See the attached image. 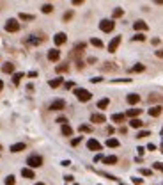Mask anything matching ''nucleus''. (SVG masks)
<instances>
[{
    "instance_id": "f257e3e1",
    "label": "nucleus",
    "mask_w": 163,
    "mask_h": 185,
    "mask_svg": "<svg viewBox=\"0 0 163 185\" xmlns=\"http://www.w3.org/2000/svg\"><path fill=\"white\" fill-rule=\"evenodd\" d=\"M73 92H75V96H76L80 102H89V100L92 98V92L87 91V89H83V87H76Z\"/></svg>"
},
{
    "instance_id": "f03ea898",
    "label": "nucleus",
    "mask_w": 163,
    "mask_h": 185,
    "mask_svg": "<svg viewBox=\"0 0 163 185\" xmlns=\"http://www.w3.org/2000/svg\"><path fill=\"white\" fill-rule=\"evenodd\" d=\"M27 164H29V167H41L43 165V157L41 155H30L29 158H27Z\"/></svg>"
},
{
    "instance_id": "7ed1b4c3",
    "label": "nucleus",
    "mask_w": 163,
    "mask_h": 185,
    "mask_svg": "<svg viewBox=\"0 0 163 185\" xmlns=\"http://www.w3.org/2000/svg\"><path fill=\"white\" fill-rule=\"evenodd\" d=\"M5 31L7 32H18L20 31V21L14 20V18H9L5 21Z\"/></svg>"
},
{
    "instance_id": "20e7f679",
    "label": "nucleus",
    "mask_w": 163,
    "mask_h": 185,
    "mask_svg": "<svg viewBox=\"0 0 163 185\" xmlns=\"http://www.w3.org/2000/svg\"><path fill=\"white\" fill-rule=\"evenodd\" d=\"M99 29L103 32H112L115 29V21L113 20H101L99 21Z\"/></svg>"
},
{
    "instance_id": "39448f33",
    "label": "nucleus",
    "mask_w": 163,
    "mask_h": 185,
    "mask_svg": "<svg viewBox=\"0 0 163 185\" xmlns=\"http://www.w3.org/2000/svg\"><path fill=\"white\" fill-rule=\"evenodd\" d=\"M87 148H89L91 151H101V150H103L101 143H99V141H96V139H89V141H87Z\"/></svg>"
},
{
    "instance_id": "423d86ee",
    "label": "nucleus",
    "mask_w": 163,
    "mask_h": 185,
    "mask_svg": "<svg viewBox=\"0 0 163 185\" xmlns=\"http://www.w3.org/2000/svg\"><path fill=\"white\" fill-rule=\"evenodd\" d=\"M121 36H115V38H113L112 41L108 43V52H110V53H113V52L117 50V48H119V45H121Z\"/></svg>"
},
{
    "instance_id": "0eeeda50",
    "label": "nucleus",
    "mask_w": 163,
    "mask_h": 185,
    "mask_svg": "<svg viewBox=\"0 0 163 185\" xmlns=\"http://www.w3.org/2000/svg\"><path fill=\"white\" fill-rule=\"evenodd\" d=\"M66 41H68V36H66L64 32H57V34H55V38H53V43H55L57 46H61V45H64Z\"/></svg>"
},
{
    "instance_id": "6e6552de",
    "label": "nucleus",
    "mask_w": 163,
    "mask_h": 185,
    "mask_svg": "<svg viewBox=\"0 0 163 185\" xmlns=\"http://www.w3.org/2000/svg\"><path fill=\"white\" fill-rule=\"evenodd\" d=\"M59 59H61V50H57V48H51V50H48V61L57 62Z\"/></svg>"
},
{
    "instance_id": "1a4fd4ad",
    "label": "nucleus",
    "mask_w": 163,
    "mask_h": 185,
    "mask_svg": "<svg viewBox=\"0 0 163 185\" xmlns=\"http://www.w3.org/2000/svg\"><path fill=\"white\" fill-rule=\"evenodd\" d=\"M64 107H66V102H64L62 98H59V100H53V102H51V105H50L51 111H62Z\"/></svg>"
},
{
    "instance_id": "9d476101",
    "label": "nucleus",
    "mask_w": 163,
    "mask_h": 185,
    "mask_svg": "<svg viewBox=\"0 0 163 185\" xmlns=\"http://www.w3.org/2000/svg\"><path fill=\"white\" fill-rule=\"evenodd\" d=\"M133 29H135V31H138V32H144V31H147L149 27H147V23H145V21L137 20L135 23H133Z\"/></svg>"
},
{
    "instance_id": "9b49d317",
    "label": "nucleus",
    "mask_w": 163,
    "mask_h": 185,
    "mask_svg": "<svg viewBox=\"0 0 163 185\" xmlns=\"http://www.w3.org/2000/svg\"><path fill=\"white\" fill-rule=\"evenodd\" d=\"M126 102L130 103V105H137V103L140 102V96H138L137 92H130V94L126 96Z\"/></svg>"
},
{
    "instance_id": "f8f14e48",
    "label": "nucleus",
    "mask_w": 163,
    "mask_h": 185,
    "mask_svg": "<svg viewBox=\"0 0 163 185\" xmlns=\"http://www.w3.org/2000/svg\"><path fill=\"white\" fill-rule=\"evenodd\" d=\"M44 39H46L44 36H41V38H36V36H29V39H27V45H34V46H36V45H41V43L44 41Z\"/></svg>"
},
{
    "instance_id": "ddd939ff",
    "label": "nucleus",
    "mask_w": 163,
    "mask_h": 185,
    "mask_svg": "<svg viewBox=\"0 0 163 185\" xmlns=\"http://www.w3.org/2000/svg\"><path fill=\"white\" fill-rule=\"evenodd\" d=\"M91 121H92V123H96V125H103L105 121H106V118H105L103 114H92Z\"/></svg>"
},
{
    "instance_id": "4468645a",
    "label": "nucleus",
    "mask_w": 163,
    "mask_h": 185,
    "mask_svg": "<svg viewBox=\"0 0 163 185\" xmlns=\"http://www.w3.org/2000/svg\"><path fill=\"white\" fill-rule=\"evenodd\" d=\"M161 111H163L161 105H154V107L149 109V116H151V118H158V116L161 114Z\"/></svg>"
},
{
    "instance_id": "2eb2a0df",
    "label": "nucleus",
    "mask_w": 163,
    "mask_h": 185,
    "mask_svg": "<svg viewBox=\"0 0 163 185\" xmlns=\"http://www.w3.org/2000/svg\"><path fill=\"white\" fill-rule=\"evenodd\" d=\"M21 176H23V178H29V180L36 178L34 171H32V167H23V169H21Z\"/></svg>"
},
{
    "instance_id": "dca6fc26",
    "label": "nucleus",
    "mask_w": 163,
    "mask_h": 185,
    "mask_svg": "<svg viewBox=\"0 0 163 185\" xmlns=\"http://www.w3.org/2000/svg\"><path fill=\"white\" fill-rule=\"evenodd\" d=\"M25 148H27V146H25L23 143H16V144L11 146V151H12V153H20V151H23Z\"/></svg>"
},
{
    "instance_id": "f3484780",
    "label": "nucleus",
    "mask_w": 163,
    "mask_h": 185,
    "mask_svg": "<svg viewBox=\"0 0 163 185\" xmlns=\"http://www.w3.org/2000/svg\"><path fill=\"white\" fill-rule=\"evenodd\" d=\"M103 164H106V165L117 164V157H115V155H108V157H105V158H103Z\"/></svg>"
},
{
    "instance_id": "a211bd4d",
    "label": "nucleus",
    "mask_w": 163,
    "mask_h": 185,
    "mask_svg": "<svg viewBox=\"0 0 163 185\" xmlns=\"http://www.w3.org/2000/svg\"><path fill=\"white\" fill-rule=\"evenodd\" d=\"M61 132H62V135H66V137H71V135H73V128L68 123H64V125H62V130H61Z\"/></svg>"
},
{
    "instance_id": "6ab92c4d",
    "label": "nucleus",
    "mask_w": 163,
    "mask_h": 185,
    "mask_svg": "<svg viewBox=\"0 0 163 185\" xmlns=\"http://www.w3.org/2000/svg\"><path fill=\"white\" fill-rule=\"evenodd\" d=\"M124 119H126V114H121V112L112 114V121H113V123H122Z\"/></svg>"
},
{
    "instance_id": "aec40b11",
    "label": "nucleus",
    "mask_w": 163,
    "mask_h": 185,
    "mask_svg": "<svg viewBox=\"0 0 163 185\" xmlns=\"http://www.w3.org/2000/svg\"><path fill=\"white\" fill-rule=\"evenodd\" d=\"M130 71H131V73H142V71H145V66H144L142 62H137Z\"/></svg>"
},
{
    "instance_id": "412c9836",
    "label": "nucleus",
    "mask_w": 163,
    "mask_h": 185,
    "mask_svg": "<svg viewBox=\"0 0 163 185\" xmlns=\"http://www.w3.org/2000/svg\"><path fill=\"white\" fill-rule=\"evenodd\" d=\"M108 105H110V100H108V98H101V100L98 102V109H99V111H105Z\"/></svg>"
},
{
    "instance_id": "4be33fe9",
    "label": "nucleus",
    "mask_w": 163,
    "mask_h": 185,
    "mask_svg": "<svg viewBox=\"0 0 163 185\" xmlns=\"http://www.w3.org/2000/svg\"><path fill=\"white\" fill-rule=\"evenodd\" d=\"M140 114H142V111H140V109H128L126 116H128V118H138Z\"/></svg>"
},
{
    "instance_id": "5701e85b",
    "label": "nucleus",
    "mask_w": 163,
    "mask_h": 185,
    "mask_svg": "<svg viewBox=\"0 0 163 185\" xmlns=\"http://www.w3.org/2000/svg\"><path fill=\"white\" fill-rule=\"evenodd\" d=\"M142 125H144V121L138 119V118H131V121H130V126H131V128H140Z\"/></svg>"
},
{
    "instance_id": "b1692460",
    "label": "nucleus",
    "mask_w": 163,
    "mask_h": 185,
    "mask_svg": "<svg viewBox=\"0 0 163 185\" xmlns=\"http://www.w3.org/2000/svg\"><path fill=\"white\" fill-rule=\"evenodd\" d=\"M2 71L4 73H14V64H12V62H5V64L2 66Z\"/></svg>"
},
{
    "instance_id": "393cba45",
    "label": "nucleus",
    "mask_w": 163,
    "mask_h": 185,
    "mask_svg": "<svg viewBox=\"0 0 163 185\" xmlns=\"http://www.w3.org/2000/svg\"><path fill=\"white\" fill-rule=\"evenodd\" d=\"M101 70L103 71H115L117 66H113V62H105V64L101 66Z\"/></svg>"
},
{
    "instance_id": "a878e982",
    "label": "nucleus",
    "mask_w": 163,
    "mask_h": 185,
    "mask_svg": "<svg viewBox=\"0 0 163 185\" xmlns=\"http://www.w3.org/2000/svg\"><path fill=\"white\" fill-rule=\"evenodd\" d=\"M106 146H108V148H119V141L113 139V137H110V139H106Z\"/></svg>"
},
{
    "instance_id": "bb28decb",
    "label": "nucleus",
    "mask_w": 163,
    "mask_h": 185,
    "mask_svg": "<svg viewBox=\"0 0 163 185\" xmlns=\"http://www.w3.org/2000/svg\"><path fill=\"white\" fill-rule=\"evenodd\" d=\"M62 82H64L62 78H53V80H50V82H48V85L55 89V87H59V85H62Z\"/></svg>"
},
{
    "instance_id": "cd10ccee",
    "label": "nucleus",
    "mask_w": 163,
    "mask_h": 185,
    "mask_svg": "<svg viewBox=\"0 0 163 185\" xmlns=\"http://www.w3.org/2000/svg\"><path fill=\"white\" fill-rule=\"evenodd\" d=\"M68 70H69V66H68L66 62H62V64H59V66L55 68V71H57V73H66Z\"/></svg>"
},
{
    "instance_id": "c85d7f7f",
    "label": "nucleus",
    "mask_w": 163,
    "mask_h": 185,
    "mask_svg": "<svg viewBox=\"0 0 163 185\" xmlns=\"http://www.w3.org/2000/svg\"><path fill=\"white\" fill-rule=\"evenodd\" d=\"M21 78H23V73H12V84L14 85H18Z\"/></svg>"
},
{
    "instance_id": "c756f323",
    "label": "nucleus",
    "mask_w": 163,
    "mask_h": 185,
    "mask_svg": "<svg viewBox=\"0 0 163 185\" xmlns=\"http://www.w3.org/2000/svg\"><path fill=\"white\" fill-rule=\"evenodd\" d=\"M80 132H82V134H91L92 126H91V125H80Z\"/></svg>"
},
{
    "instance_id": "7c9ffc66",
    "label": "nucleus",
    "mask_w": 163,
    "mask_h": 185,
    "mask_svg": "<svg viewBox=\"0 0 163 185\" xmlns=\"http://www.w3.org/2000/svg\"><path fill=\"white\" fill-rule=\"evenodd\" d=\"M91 45H92V46H96V48H103V41H101V39H98V38H92Z\"/></svg>"
},
{
    "instance_id": "2f4dec72",
    "label": "nucleus",
    "mask_w": 163,
    "mask_h": 185,
    "mask_svg": "<svg viewBox=\"0 0 163 185\" xmlns=\"http://www.w3.org/2000/svg\"><path fill=\"white\" fill-rule=\"evenodd\" d=\"M41 11H43L44 14H50L51 11H53V5H51V4H44V5L41 7Z\"/></svg>"
},
{
    "instance_id": "473e14b6",
    "label": "nucleus",
    "mask_w": 163,
    "mask_h": 185,
    "mask_svg": "<svg viewBox=\"0 0 163 185\" xmlns=\"http://www.w3.org/2000/svg\"><path fill=\"white\" fill-rule=\"evenodd\" d=\"M20 20L32 21V20H34V14H27V13H20Z\"/></svg>"
},
{
    "instance_id": "72a5a7b5",
    "label": "nucleus",
    "mask_w": 163,
    "mask_h": 185,
    "mask_svg": "<svg viewBox=\"0 0 163 185\" xmlns=\"http://www.w3.org/2000/svg\"><path fill=\"white\" fill-rule=\"evenodd\" d=\"M73 16H75V13H73V11H66V13H64V16H62V20L69 21V20H73Z\"/></svg>"
},
{
    "instance_id": "f704fd0d",
    "label": "nucleus",
    "mask_w": 163,
    "mask_h": 185,
    "mask_svg": "<svg viewBox=\"0 0 163 185\" xmlns=\"http://www.w3.org/2000/svg\"><path fill=\"white\" fill-rule=\"evenodd\" d=\"M149 135H151L149 130H140V132L137 134V139H144V137H149Z\"/></svg>"
},
{
    "instance_id": "c9c22d12",
    "label": "nucleus",
    "mask_w": 163,
    "mask_h": 185,
    "mask_svg": "<svg viewBox=\"0 0 163 185\" xmlns=\"http://www.w3.org/2000/svg\"><path fill=\"white\" fill-rule=\"evenodd\" d=\"M131 41H145V36L138 32V34H135V36L131 38Z\"/></svg>"
},
{
    "instance_id": "e433bc0d",
    "label": "nucleus",
    "mask_w": 163,
    "mask_h": 185,
    "mask_svg": "<svg viewBox=\"0 0 163 185\" xmlns=\"http://www.w3.org/2000/svg\"><path fill=\"white\" fill-rule=\"evenodd\" d=\"M16 183V178H14V175H9L7 178H5V185H14Z\"/></svg>"
},
{
    "instance_id": "4c0bfd02",
    "label": "nucleus",
    "mask_w": 163,
    "mask_h": 185,
    "mask_svg": "<svg viewBox=\"0 0 163 185\" xmlns=\"http://www.w3.org/2000/svg\"><path fill=\"white\" fill-rule=\"evenodd\" d=\"M122 14H124V11L121 7H117V9H113V18H121Z\"/></svg>"
},
{
    "instance_id": "58836bf2",
    "label": "nucleus",
    "mask_w": 163,
    "mask_h": 185,
    "mask_svg": "<svg viewBox=\"0 0 163 185\" xmlns=\"http://www.w3.org/2000/svg\"><path fill=\"white\" fill-rule=\"evenodd\" d=\"M147 100H149L151 103H153V102H160V100H161V96H160V94H151Z\"/></svg>"
},
{
    "instance_id": "ea45409f",
    "label": "nucleus",
    "mask_w": 163,
    "mask_h": 185,
    "mask_svg": "<svg viewBox=\"0 0 163 185\" xmlns=\"http://www.w3.org/2000/svg\"><path fill=\"white\" fill-rule=\"evenodd\" d=\"M140 173H142L144 176H153V171H151V169H145V167L140 169Z\"/></svg>"
},
{
    "instance_id": "a19ab883",
    "label": "nucleus",
    "mask_w": 163,
    "mask_h": 185,
    "mask_svg": "<svg viewBox=\"0 0 163 185\" xmlns=\"http://www.w3.org/2000/svg\"><path fill=\"white\" fill-rule=\"evenodd\" d=\"M85 46H87V45H85V43H78V45H75V50H85Z\"/></svg>"
},
{
    "instance_id": "79ce46f5",
    "label": "nucleus",
    "mask_w": 163,
    "mask_h": 185,
    "mask_svg": "<svg viewBox=\"0 0 163 185\" xmlns=\"http://www.w3.org/2000/svg\"><path fill=\"white\" fill-rule=\"evenodd\" d=\"M153 167H154V169H158V171H161V173H163V164H161V162H154V164H153Z\"/></svg>"
},
{
    "instance_id": "37998d69",
    "label": "nucleus",
    "mask_w": 163,
    "mask_h": 185,
    "mask_svg": "<svg viewBox=\"0 0 163 185\" xmlns=\"http://www.w3.org/2000/svg\"><path fill=\"white\" fill-rule=\"evenodd\" d=\"M131 180H133V183H135V185H142L144 183L142 178H137V176H135V178H131Z\"/></svg>"
},
{
    "instance_id": "c03bdc74",
    "label": "nucleus",
    "mask_w": 163,
    "mask_h": 185,
    "mask_svg": "<svg viewBox=\"0 0 163 185\" xmlns=\"http://www.w3.org/2000/svg\"><path fill=\"white\" fill-rule=\"evenodd\" d=\"M82 143V137H76V139H73L71 141V146H78Z\"/></svg>"
},
{
    "instance_id": "a18cd8bd",
    "label": "nucleus",
    "mask_w": 163,
    "mask_h": 185,
    "mask_svg": "<svg viewBox=\"0 0 163 185\" xmlns=\"http://www.w3.org/2000/svg\"><path fill=\"white\" fill-rule=\"evenodd\" d=\"M103 158H105V157H103L101 153H98L96 157H94V162H103Z\"/></svg>"
},
{
    "instance_id": "49530a36",
    "label": "nucleus",
    "mask_w": 163,
    "mask_h": 185,
    "mask_svg": "<svg viewBox=\"0 0 163 185\" xmlns=\"http://www.w3.org/2000/svg\"><path fill=\"white\" fill-rule=\"evenodd\" d=\"M57 123L64 125V123H68V119H66V118H64V116H61V118H57Z\"/></svg>"
},
{
    "instance_id": "de8ad7c7",
    "label": "nucleus",
    "mask_w": 163,
    "mask_h": 185,
    "mask_svg": "<svg viewBox=\"0 0 163 185\" xmlns=\"http://www.w3.org/2000/svg\"><path fill=\"white\" fill-rule=\"evenodd\" d=\"M101 80H103L101 77H94V78H91V82H92V84H98V82H101Z\"/></svg>"
},
{
    "instance_id": "09e8293b",
    "label": "nucleus",
    "mask_w": 163,
    "mask_h": 185,
    "mask_svg": "<svg viewBox=\"0 0 163 185\" xmlns=\"http://www.w3.org/2000/svg\"><path fill=\"white\" fill-rule=\"evenodd\" d=\"M145 150H149V151H156V146H154V144H147Z\"/></svg>"
},
{
    "instance_id": "8fccbe9b",
    "label": "nucleus",
    "mask_w": 163,
    "mask_h": 185,
    "mask_svg": "<svg viewBox=\"0 0 163 185\" xmlns=\"http://www.w3.org/2000/svg\"><path fill=\"white\" fill-rule=\"evenodd\" d=\"M71 2H73V5H82L85 0H71Z\"/></svg>"
},
{
    "instance_id": "3c124183",
    "label": "nucleus",
    "mask_w": 163,
    "mask_h": 185,
    "mask_svg": "<svg viewBox=\"0 0 163 185\" xmlns=\"http://www.w3.org/2000/svg\"><path fill=\"white\" fill-rule=\"evenodd\" d=\"M137 150H138V155H144V153H145V148H142V146H138Z\"/></svg>"
},
{
    "instance_id": "603ef678",
    "label": "nucleus",
    "mask_w": 163,
    "mask_h": 185,
    "mask_svg": "<svg viewBox=\"0 0 163 185\" xmlns=\"http://www.w3.org/2000/svg\"><path fill=\"white\" fill-rule=\"evenodd\" d=\"M156 57H160V59H163V50H156Z\"/></svg>"
},
{
    "instance_id": "864d4df0",
    "label": "nucleus",
    "mask_w": 163,
    "mask_h": 185,
    "mask_svg": "<svg viewBox=\"0 0 163 185\" xmlns=\"http://www.w3.org/2000/svg\"><path fill=\"white\" fill-rule=\"evenodd\" d=\"M71 87H75V84L73 82H66V89H71Z\"/></svg>"
},
{
    "instance_id": "5fc2aeb1",
    "label": "nucleus",
    "mask_w": 163,
    "mask_h": 185,
    "mask_svg": "<svg viewBox=\"0 0 163 185\" xmlns=\"http://www.w3.org/2000/svg\"><path fill=\"white\" fill-rule=\"evenodd\" d=\"M151 43H153L154 46H158V45H160V39H158V38H154V39H153Z\"/></svg>"
},
{
    "instance_id": "6e6d98bb",
    "label": "nucleus",
    "mask_w": 163,
    "mask_h": 185,
    "mask_svg": "<svg viewBox=\"0 0 163 185\" xmlns=\"http://www.w3.org/2000/svg\"><path fill=\"white\" fill-rule=\"evenodd\" d=\"M62 165H64V167H68V165H71V162H69V160H62Z\"/></svg>"
},
{
    "instance_id": "4d7b16f0",
    "label": "nucleus",
    "mask_w": 163,
    "mask_h": 185,
    "mask_svg": "<svg viewBox=\"0 0 163 185\" xmlns=\"http://www.w3.org/2000/svg\"><path fill=\"white\" fill-rule=\"evenodd\" d=\"M64 180H66V182H73V176L68 175V176H64Z\"/></svg>"
},
{
    "instance_id": "13d9d810",
    "label": "nucleus",
    "mask_w": 163,
    "mask_h": 185,
    "mask_svg": "<svg viewBox=\"0 0 163 185\" xmlns=\"http://www.w3.org/2000/svg\"><path fill=\"white\" fill-rule=\"evenodd\" d=\"M29 77H32V78H34V77H37V71H30V73H29Z\"/></svg>"
},
{
    "instance_id": "bf43d9fd",
    "label": "nucleus",
    "mask_w": 163,
    "mask_h": 185,
    "mask_svg": "<svg viewBox=\"0 0 163 185\" xmlns=\"http://www.w3.org/2000/svg\"><path fill=\"white\" fill-rule=\"evenodd\" d=\"M87 62H89V64H94V62H96V59H94V57H89V61H87Z\"/></svg>"
},
{
    "instance_id": "052dcab7",
    "label": "nucleus",
    "mask_w": 163,
    "mask_h": 185,
    "mask_svg": "<svg viewBox=\"0 0 163 185\" xmlns=\"http://www.w3.org/2000/svg\"><path fill=\"white\" fill-rule=\"evenodd\" d=\"M154 2H156V4H160V5L163 4V0H154Z\"/></svg>"
},
{
    "instance_id": "680f3d73",
    "label": "nucleus",
    "mask_w": 163,
    "mask_h": 185,
    "mask_svg": "<svg viewBox=\"0 0 163 185\" xmlns=\"http://www.w3.org/2000/svg\"><path fill=\"white\" fill-rule=\"evenodd\" d=\"M2 89H4V82H2V80H0V91H2Z\"/></svg>"
},
{
    "instance_id": "e2e57ef3",
    "label": "nucleus",
    "mask_w": 163,
    "mask_h": 185,
    "mask_svg": "<svg viewBox=\"0 0 163 185\" xmlns=\"http://www.w3.org/2000/svg\"><path fill=\"white\" fill-rule=\"evenodd\" d=\"M34 185H44V183H43V182H39V183H34Z\"/></svg>"
},
{
    "instance_id": "0e129e2a",
    "label": "nucleus",
    "mask_w": 163,
    "mask_h": 185,
    "mask_svg": "<svg viewBox=\"0 0 163 185\" xmlns=\"http://www.w3.org/2000/svg\"><path fill=\"white\" fill-rule=\"evenodd\" d=\"M160 150H161V153H163V143H161V148H160Z\"/></svg>"
}]
</instances>
